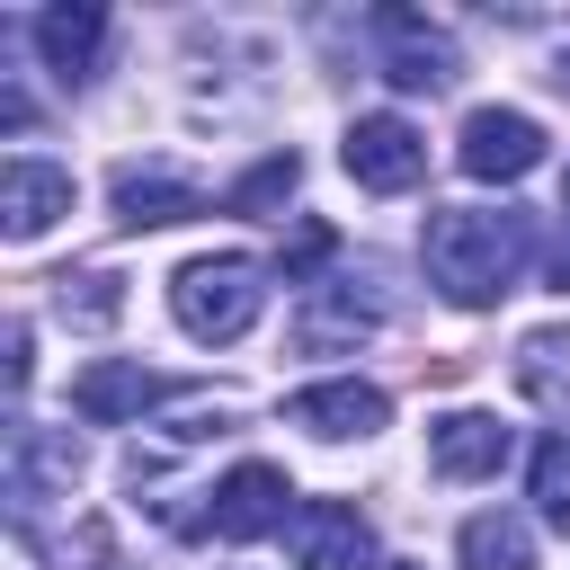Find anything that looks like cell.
<instances>
[{
  "mask_svg": "<svg viewBox=\"0 0 570 570\" xmlns=\"http://www.w3.org/2000/svg\"><path fill=\"white\" fill-rule=\"evenodd\" d=\"M419 258H428V285H436L454 312H490V303L517 294V276H525L534 223H525V214H490V205H445V214H428Z\"/></svg>",
  "mask_w": 570,
  "mask_h": 570,
  "instance_id": "6da1fadb",
  "label": "cell"
},
{
  "mask_svg": "<svg viewBox=\"0 0 570 570\" xmlns=\"http://www.w3.org/2000/svg\"><path fill=\"white\" fill-rule=\"evenodd\" d=\"M169 312H178V330H187V338L232 347V338L267 312V267H258V258H240V249L187 258V267L169 276Z\"/></svg>",
  "mask_w": 570,
  "mask_h": 570,
  "instance_id": "7a4b0ae2",
  "label": "cell"
},
{
  "mask_svg": "<svg viewBox=\"0 0 570 570\" xmlns=\"http://www.w3.org/2000/svg\"><path fill=\"white\" fill-rule=\"evenodd\" d=\"M294 508H303V499L285 490L276 463H232V472L205 490V534H223V543H258V534H285Z\"/></svg>",
  "mask_w": 570,
  "mask_h": 570,
  "instance_id": "3957f363",
  "label": "cell"
},
{
  "mask_svg": "<svg viewBox=\"0 0 570 570\" xmlns=\"http://www.w3.org/2000/svg\"><path fill=\"white\" fill-rule=\"evenodd\" d=\"M338 160H347V178H356V187L401 196V187H419V178H428V134H419L410 116H356V125H347V142H338Z\"/></svg>",
  "mask_w": 570,
  "mask_h": 570,
  "instance_id": "277c9868",
  "label": "cell"
},
{
  "mask_svg": "<svg viewBox=\"0 0 570 570\" xmlns=\"http://www.w3.org/2000/svg\"><path fill=\"white\" fill-rule=\"evenodd\" d=\"M285 552H294V570H383V543L347 499H303L285 525Z\"/></svg>",
  "mask_w": 570,
  "mask_h": 570,
  "instance_id": "5b68a950",
  "label": "cell"
},
{
  "mask_svg": "<svg viewBox=\"0 0 570 570\" xmlns=\"http://www.w3.org/2000/svg\"><path fill=\"white\" fill-rule=\"evenodd\" d=\"M454 160H463V178L508 187V178H525V169L543 160V125H534L525 107H472L463 134H454Z\"/></svg>",
  "mask_w": 570,
  "mask_h": 570,
  "instance_id": "8992f818",
  "label": "cell"
},
{
  "mask_svg": "<svg viewBox=\"0 0 570 570\" xmlns=\"http://www.w3.org/2000/svg\"><path fill=\"white\" fill-rule=\"evenodd\" d=\"M62 214H71V169H53L36 151H9L0 160V232L9 240H45Z\"/></svg>",
  "mask_w": 570,
  "mask_h": 570,
  "instance_id": "52a82bcc",
  "label": "cell"
},
{
  "mask_svg": "<svg viewBox=\"0 0 570 570\" xmlns=\"http://www.w3.org/2000/svg\"><path fill=\"white\" fill-rule=\"evenodd\" d=\"M107 205H116V223H125V232H160V223H187V214H205L196 178H178V169H160V160H116V178H107Z\"/></svg>",
  "mask_w": 570,
  "mask_h": 570,
  "instance_id": "ba28073f",
  "label": "cell"
},
{
  "mask_svg": "<svg viewBox=\"0 0 570 570\" xmlns=\"http://www.w3.org/2000/svg\"><path fill=\"white\" fill-rule=\"evenodd\" d=\"M178 383L169 374H151V365H125V356H98V365H80L71 374V410L89 419V428H125V419H142L151 401H169Z\"/></svg>",
  "mask_w": 570,
  "mask_h": 570,
  "instance_id": "9c48e42d",
  "label": "cell"
},
{
  "mask_svg": "<svg viewBox=\"0 0 570 570\" xmlns=\"http://www.w3.org/2000/svg\"><path fill=\"white\" fill-rule=\"evenodd\" d=\"M383 419H392L383 383H356V374L312 383V392H294V401H285V428H303V436H321V445H338V436H374Z\"/></svg>",
  "mask_w": 570,
  "mask_h": 570,
  "instance_id": "30bf717a",
  "label": "cell"
},
{
  "mask_svg": "<svg viewBox=\"0 0 570 570\" xmlns=\"http://www.w3.org/2000/svg\"><path fill=\"white\" fill-rule=\"evenodd\" d=\"M374 36L392 45V53H383V80H392V89H445V80H454V45H445L419 9H374Z\"/></svg>",
  "mask_w": 570,
  "mask_h": 570,
  "instance_id": "8fae6325",
  "label": "cell"
},
{
  "mask_svg": "<svg viewBox=\"0 0 570 570\" xmlns=\"http://www.w3.org/2000/svg\"><path fill=\"white\" fill-rule=\"evenodd\" d=\"M428 463L445 481H490L508 463V428L490 410H445V419H428Z\"/></svg>",
  "mask_w": 570,
  "mask_h": 570,
  "instance_id": "7c38bea8",
  "label": "cell"
},
{
  "mask_svg": "<svg viewBox=\"0 0 570 570\" xmlns=\"http://www.w3.org/2000/svg\"><path fill=\"white\" fill-rule=\"evenodd\" d=\"M98 45H107V9H89V0H62V9L36 18V53H45L53 80H89Z\"/></svg>",
  "mask_w": 570,
  "mask_h": 570,
  "instance_id": "4fadbf2b",
  "label": "cell"
},
{
  "mask_svg": "<svg viewBox=\"0 0 570 570\" xmlns=\"http://www.w3.org/2000/svg\"><path fill=\"white\" fill-rule=\"evenodd\" d=\"M374 330H383V312H374V303H356L347 285H312V294H303V312H294V338H303L312 356L356 347V338H374Z\"/></svg>",
  "mask_w": 570,
  "mask_h": 570,
  "instance_id": "5bb4252c",
  "label": "cell"
},
{
  "mask_svg": "<svg viewBox=\"0 0 570 570\" xmlns=\"http://www.w3.org/2000/svg\"><path fill=\"white\" fill-rule=\"evenodd\" d=\"M454 561H463V570H534V534H525V517L481 508V517H463Z\"/></svg>",
  "mask_w": 570,
  "mask_h": 570,
  "instance_id": "9a60e30c",
  "label": "cell"
},
{
  "mask_svg": "<svg viewBox=\"0 0 570 570\" xmlns=\"http://www.w3.org/2000/svg\"><path fill=\"white\" fill-rule=\"evenodd\" d=\"M294 187H303V160H294V151H267L258 169H240V178L223 187V205H232V214H276Z\"/></svg>",
  "mask_w": 570,
  "mask_h": 570,
  "instance_id": "2e32d148",
  "label": "cell"
},
{
  "mask_svg": "<svg viewBox=\"0 0 570 570\" xmlns=\"http://www.w3.org/2000/svg\"><path fill=\"white\" fill-rule=\"evenodd\" d=\"M534 508H543V525L570 534V445H561V436L534 445Z\"/></svg>",
  "mask_w": 570,
  "mask_h": 570,
  "instance_id": "e0dca14e",
  "label": "cell"
},
{
  "mask_svg": "<svg viewBox=\"0 0 570 570\" xmlns=\"http://www.w3.org/2000/svg\"><path fill=\"white\" fill-rule=\"evenodd\" d=\"M53 303L80 312V321H116V312H125V294H116L107 267H89V276H53Z\"/></svg>",
  "mask_w": 570,
  "mask_h": 570,
  "instance_id": "ac0fdd59",
  "label": "cell"
},
{
  "mask_svg": "<svg viewBox=\"0 0 570 570\" xmlns=\"http://www.w3.org/2000/svg\"><path fill=\"white\" fill-rule=\"evenodd\" d=\"M330 249H338V232H330V223H303V232H294V249H285V285H303Z\"/></svg>",
  "mask_w": 570,
  "mask_h": 570,
  "instance_id": "d6986e66",
  "label": "cell"
},
{
  "mask_svg": "<svg viewBox=\"0 0 570 570\" xmlns=\"http://www.w3.org/2000/svg\"><path fill=\"white\" fill-rule=\"evenodd\" d=\"M561 214H570V178H561Z\"/></svg>",
  "mask_w": 570,
  "mask_h": 570,
  "instance_id": "ffe728a7",
  "label": "cell"
}]
</instances>
